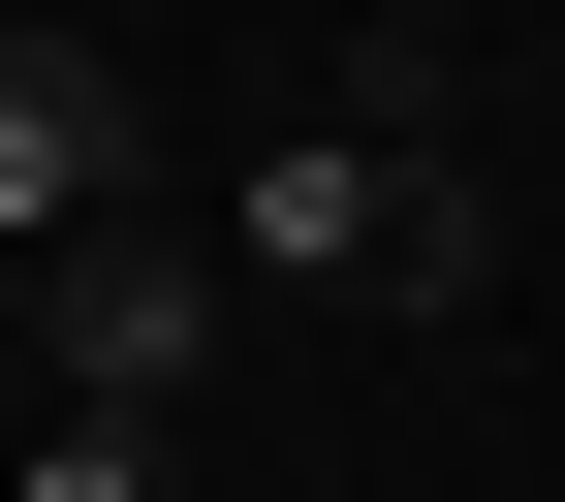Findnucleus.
Instances as JSON below:
<instances>
[{
    "label": "nucleus",
    "instance_id": "obj_1",
    "mask_svg": "<svg viewBox=\"0 0 565 502\" xmlns=\"http://www.w3.org/2000/svg\"><path fill=\"white\" fill-rule=\"evenodd\" d=\"M221 282L471 314V282H503V189H471V63H440V32H345V126H252V221H221Z\"/></svg>",
    "mask_w": 565,
    "mask_h": 502
},
{
    "label": "nucleus",
    "instance_id": "obj_2",
    "mask_svg": "<svg viewBox=\"0 0 565 502\" xmlns=\"http://www.w3.org/2000/svg\"><path fill=\"white\" fill-rule=\"evenodd\" d=\"M95 221H158V95L95 32H0V282H63Z\"/></svg>",
    "mask_w": 565,
    "mask_h": 502
},
{
    "label": "nucleus",
    "instance_id": "obj_3",
    "mask_svg": "<svg viewBox=\"0 0 565 502\" xmlns=\"http://www.w3.org/2000/svg\"><path fill=\"white\" fill-rule=\"evenodd\" d=\"M32 377L126 408V440H189V377H221V252H189V221H95V252L32 282Z\"/></svg>",
    "mask_w": 565,
    "mask_h": 502
},
{
    "label": "nucleus",
    "instance_id": "obj_4",
    "mask_svg": "<svg viewBox=\"0 0 565 502\" xmlns=\"http://www.w3.org/2000/svg\"><path fill=\"white\" fill-rule=\"evenodd\" d=\"M0 502H158V440H126V408H32V440H0Z\"/></svg>",
    "mask_w": 565,
    "mask_h": 502
},
{
    "label": "nucleus",
    "instance_id": "obj_5",
    "mask_svg": "<svg viewBox=\"0 0 565 502\" xmlns=\"http://www.w3.org/2000/svg\"><path fill=\"white\" fill-rule=\"evenodd\" d=\"M0 345H32V282H0Z\"/></svg>",
    "mask_w": 565,
    "mask_h": 502
}]
</instances>
